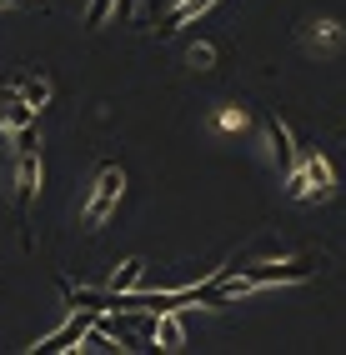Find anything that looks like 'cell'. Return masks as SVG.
Instances as JSON below:
<instances>
[{"label":"cell","instance_id":"3","mask_svg":"<svg viewBox=\"0 0 346 355\" xmlns=\"http://www.w3.org/2000/svg\"><path fill=\"white\" fill-rule=\"evenodd\" d=\"M296 171L306 175V200H331L336 196V175H331V160L321 155V146H306L296 155Z\"/></svg>","mask_w":346,"mask_h":355},{"label":"cell","instance_id":"11","mask_svg":"<svg viewBox=\"0 0 346 355\" xmlns=\"http://www.w3.org/2000/svg\"><path fill=\"white\" fill-rule=\"evenodd\" d=\"M15 90H20V101H26V105H35V110H45V105H51V80H45V76H26Z\"/></svg>","mask_w":346,"mask_h":355},{"label":"cell","instance_id":"15","mask_svg":"<svg viewBox=\"0 0 346 355\" xmlns=\"http://www.w3.org/2000/svg\"><path fill=\"white\" fill-rule=\"evenodd\" d=\"M6 6H20V10H31V6H35V0H6Z\"/></svg>","mask_w":346,"mask_h":355},{"label":"cell","instance_id":"12","mask_svg":"<svg viewBox=\"0 0 346 355\" xmlns=\"http://www.w3.org/2000/svg\"><path fill=\"white\" fill-rule=\"evenodd\" d=\"M110 10H115V0H90V10H85V26H90V31H101L106 20H110Z\"/></svg>","mask_w":346,"mask_h":355},{"label":"cell","instance_id":"2","mask_svg":"<svg viewBox=\"0 0 346 355\" xmlns=\"http://www.w3.org/2000/svg\"><path fill=\"white\" fill-rule=\"evenodd\" d=\"M121 191H126L121 165H101V171H96V191H90V200H85V230H101L106 225V216L115 210Z\"/></svg>","mask_w":346,"mask_h":355},{"label":"cell","instance_id":"14","mask_svg":"<svg viewBox=\"0 0 346 355\" xmlns=\"http://www.w3.org/2000/svg\"><path fill=\"white\" fill-rule=\"evenodd\" d=\"M186 60L206 70V65H211V60H216V51H211V45H191V55H186Z\"/></svg>","mask_w":346,"mask_h":355},{"label":"cell","instance_id":"8","mask_svg":"<svg viewBox=\"0 0 346 355\" xmlns=\"http://www.w3.org/2000/svg\"><path fill=\"white\" fill-rule=\"evenodd\" d=\"M211 6H216V0H181V6H171L166 15H160V26H156V31H160V35H176L181 26H186V20H196V15H206V10H211Z\"/></svg>","mask_w":346,"mask_h":355},{"label":"cell","instance_id":"13","mask_svg":"<svg viewBox=\"0 0 346 355\" xmlns=\"http://www.w3.org/2000/svg\"><path fill=\"white\" fill-rule=\"evenodd\" d=\"M221 125H226V130H246V110H241V105H226V110H221Z\"/></svg>","mask_w":346,"mask_h":355},{"label":"cell","instance_id":"6","mask_svg":"<svg viewBox=\"0 0 346 355\" xmlns=\"http://www.w3.org/2000/svg\"><path fill=\"white\" fill-rule=\"evenodd\" d=\"M266 140H271V160H276V171L291 175V171H296V146H291V130L276 121V115H266Z\"/></svg>","mask_w":346,"mask_h":355},{"label":"cell","instance_id":"10","mask_svg":"<svg viewBox=\"0 0 346 355\" xmlns=\"http://www.w3.org/2000/svg\"><path fill=\"white\" fill-rule=\"evenodd\" d=\"M141 286H146V260H121L106 291H121L126 295V291H141Z\"/></svg>","mask_w":346,"mask_h":355},{"label":"cell","instance_id":"4","mask_svg":"<svg viewBox=\"0 0 346 355\" xmlns=\"http://www.w3.org/2000/svg\"><path fill=\"white\" fill-rule=\"evenodd\" d=\"M302 45L311 55H331L346 45V31H341V20H306L302 26Z\"/></svg>","mask_w":346,"mask_h":355},{"label":"cell","instance_id":"1","mask_svg":"<svg viewBox=\"0 0 346 355\" xmlns=\"http://www.w3.org/2000/svg\"><path fill=\"white\" fill-rule=\"evenodd\" d=\"M40 191V150L15 155V220H20V245L31 250V205Z\"/></svg>","mask_w":346,"mask_h":355},{"label":"cell","instance_id":"9","mask_svg":"<svg viewBox=\"0 0 346 355\" xmlns=\"http://www.w3.org/2000/svg\"><path fill=\"white\" fill-rule=\"evenodd\" d=\"M156 345H160V350H181V345H186V325H181L176 311L156 315Z\"/></svg>","mask_w":346,"mask_h":355},{"label":"cell","instance_id":"5","mask_svg":"<svg viewBox=\"0 0 346 355\" xmlns=\"http://www.w3.org/2000/svg\"><path fill=\"white\" fill-rule=\"evenodd\" d=\"M90 320H96V311H76L71 320H65L60 330H51V336H45L40 345H31L35 355H56V350H71L81 336H85V330H90Z\"/></svg>","mask_w":346,"mask_h":355},{"label":"cell","instance_id":"7","mask_svg":"<svg viewBox=\"0 0 346 355\" xmlns=\"http://www.w3.org/2000/svg\"><path fill=\"white\" fill-rule=\"evenodd\" d=\"M31 121H40V110L20 101V90H0V125L20 130V125H31Z\"/></svg>","mask_w":346,"mask_h":355},{"label":"cell","instance_id":"16","mask_svg":"<svg viewBox=\"0 0 346 355\" xmlns=\"http://www.w3.org/2000/svg\"><path fill=\"white\" fill-rule=\"evenodd\" d=\"M0 6H6V0H0Z\"/></svg>","mask_w":346,"mask_h":355}]
</instances>
